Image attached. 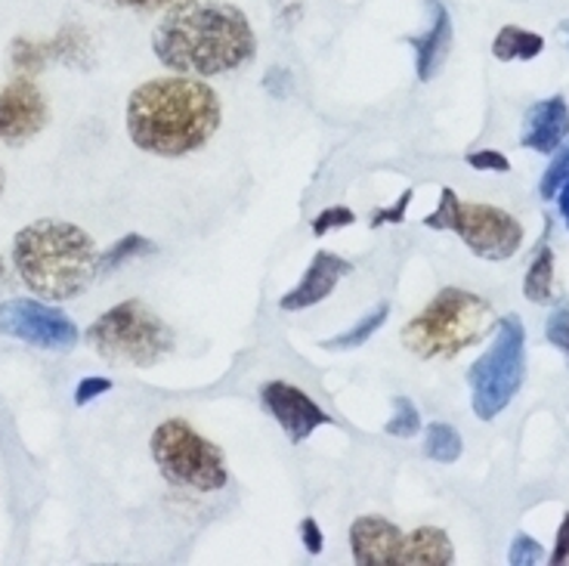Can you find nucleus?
<instances>
[{
	"label": "nucleus",
	"mask_w": 569,
	"mask_h": 566,
	"mask_svg": "<svg viewBox=\"0 0 569 566\" xmlns=\"http://www.w3.org/2000/svg\"><path fill=\"white\" fill-rule=\"evenodd\" d=\"M152 50L171 71L213 78L251 62L257 41L239 7L223 0H189L158 22Z\"/></svg>",
	"instance_id": "nucleus-1"
},
{
	"label": "nucleus",
	"mask_w": 569,
	"mask_h": 566,
	"mask_svg": "<svg viewBox=\"0 0 569 566\" xmlns=\"http://www.w3.org/2000/svg\"><path fill=\"white\" fill-rule=\"evenodd\" d=\"M220 97L196 78H156L128 100V133L149 156L180 158L201 149L220 128Z\"/></svg>",
	"instance_id": "nucleus-2"
},
{
	"label": "nucleus",
	"mask_w": 569,
	"mask_h": 566,
	"mask_svg": "<svg viewBox=\"0 0 569 566\" xmlns=\"http://www.w3.org/2000/svg\"><path fill=\"white\" fill-rule=\"evenodd\" d=\"M13 269L22 285L41 300H71L84 295L100 276L97 245L84 229L66 220H38L19 229Z\"/></svg>",
	"instance_id": "nucleus-3"
},
{
	"label": "nucleus",
	"mask_w": 569,
	"mask_h": 566,
	"mask_svg": "<svg viewBox=\"0 0 569 566\" xmlns=\"http://www.w3.org/2000/svg\"><path fill=\"white\" fill-rule=\"evenodd\" d=\"M496 326V312L473 291L442 288L412 322L402 328V344L418 359H449L465 354Z\"/></svg>",
	"instance_id": "nucleus-4"
},
{
	"label": "nucleus",
	"mask_w": 569,
	"mask_h": 566,
	"mask_svg": "<svg viewBox=\"0 0 569 566\" xmlns=\"http://www.w3.org/2000/svg\"><path fill=\"white\" fill-rule=\"evenodd\" d=\"M87 340L112 366L149 368L173 350V331L142 300H124L87 328Z\"/></svg>",
	"instance_id": "nucleus-5"
},
{
	"label": "nucleus",
	"mask_w": 569,
	"mask_h": 566,
	"mask_svg": "<svg viewBox=\"0 0 569 566\" xmlns=\"http://www.w3.org/2000/svg\"><path fill=\"white\" fill-rule=\"evenodd\" d=\"M523 378H527V328L520 316L511 312L498 322V335L483 359H477L468 371L473 415L480 421L498 418L520 394Z\"/></svg>",
	"instance_id": "nucleus-6"
},
{
	"label": "nucleus",
	"mask_w": 569,
	"mask_h": 566,
	"mask_svg": "<svg viewBox=\"0 0 569 566\" xmlns=\"http://www.w3.org/2000/svg\"><path fill=\"white\" fill-rule=\"evenodd\" d=\"M152 458L161 477L173 486L196 489V493H217L229 480L223 449L204 439L192 425L171 418L156 427L152 434Z\"/></svg>",
	"instance_id": "nucleus-7"
},
{
	"label": "nucleus",
	"mask_w": 569,
	"mask_h": 566,
	"mask_svg": "<svg viewBox=\"0 0 569 566\" xmlns=\"http://www.w3.org/2000/svg\"><path fill=\"white\" fill-rule=\"evenodd\" d=\"M0 335L41 347V350H57V354H69L81 338L78 326L66 312L31 298H13L0 304Z\"/></svg>",
	"instance_id": "nucleus-8"
},
{
	"label": "nucleus",
	"mask_w": 569,
	"mask_h": 566,
	"mask_svg": "<svg viewBox=\"0 0 569 566\" xmlns=\"http://www.w3.org/2000/svg\"><path fill=\"white\" fill-rule=\"evenodd\" d=\"M452 232L461 236V241L473 255L492 260V264L517 255V248L523 241V227L511 214L492 208V205H458Z\"/></svg>",
	"instance_id": "nucleus-9"
},
{
	"label": "nucleus",
	"mask_w": 569,
	"mask_h": 566,
	"mask_svg": "<svg viewBox=\"0 0 569 566\" xmlns=\"http://www.w3.org/2000/svg\"><path fill=\"white\" fill-rule=\"evenodd\" d=\"M50 121L47 100L31 81L0 87V146H22L34 140Z\"/></svg>",
	"instance_id": "nucleus-10"
},
{
	"label": "nucleus",
	"mask_w": 569,
	"mask_h": 566,
	"mask_svg": "<svg viewBox=\"0 0 569 566\" xmlns=\"http://www.w3.org/2000/svg\"><path fill=\"white\" fill-rule=\"evenodd\" d=\"M260 399H263V406L270 409V415L279 421V427L288 434L291 443H303V439L313 437L319 427L331 425V415L316 399H310L303 390L291 387V384H263Z\"/></svg>",
	"instance_id": "nucleus-11"
},
{
	"label": "nucleus",
	"mask_w": 569,
	"mask_h": 566,
	"mask_svg": "<svg viewBox=\"0 0 569 566\" xmlns=\"http://www.w3.org/2000/svg\"><path fill=\"white\" fill-rule=\"evenodd\" d=\"M350 272H353V264H350V260L331 255V251H316L310 269H307L303 279L279 300V307L288 312L310 310L316 304H322V300L338 288V282H341L343 276H350Z\"/></svg>",
	"instance_id": "nucleus-12"
},
{
	"label": "nucleus",
	"mask_w": 569,
	"mask_h": 566,
	"mask_svg": "<svg viewBox=\"0 0 569 566\" xmlns=\"http://www.w3.org/2000/svg\"><path fill=\"white\" fill-rule=\"evenodd\" d=\"M406 533L385 517H359L350 526V548L359 566H399Z\"/></svg>",
	"instance_id": "nucleus-13"
},
{
	"label": "nucleus",
	"mask_w": 569,
	"mask_h": 566,
	"mask_svg": "<svg viewBox=\"0 0 569 566\" xmlns=\"http://www.w3.org/2000/svg\"><path fill=\"white\" fill-rule=\"evenodd\" d=\"M425 7L430 10V29L418 38H409L415 47V69H418V81H433L440 75L442 62L452 50V19L449 10L442 7L440 0H425Z\"/></svg>",
	"instance_id": "nucleus-14"
},
{
	"label": "nucleus",
	"mask_w": 569,
	"mask_h": 566,
	"mask_svg": "<svg viewBox=\"0 0 569 566\" xmlns=\"http://www.w3.org/2000/svg\"><path fill=\"white\" fill-rule=\"evenodd\" d=\"M569 137V106L563 97H548V100L529 106L527 121H523V137L520 142L541 152V156H551L557 152V146Z\"/></svg>",
	"instance_id": "nucleus-15"
},
{
	"label": "nucleus",
	"mask_w": 569,
	"mask_h": 566,
	"mask_svg": "<svg viewBox=\"0 0 569 566\" xmlns=\"http://www.w3.org/2000/svg\"><path fill=\"white\" fill-rule=\"evenodd\" d=\"M452 560H456V548L437 526H421L409 533L399 554V566H446Z\"/></svg>",
	"instance_id": "nucleus-16"
},
{
	"label": "nucleus",
	"mask_w": 569,
	"mask_h": 566,
	"mask_svg": "<svg viewBox=\"0 0 569 566\" xmlns=\"http://www.w3.org/2000/svg\"><path fill=\"white\" fill-rule=\"evenodd\" d=\"M545 50V38L536 31L517 29V26H505L492 41V57L501 62H517V59H536Z\"/></svg>",
	"instance_id": "nucleus-17"
},
{
	"label": "nucleus",
	"mask_w": 569,
	"mask_h": 566,
	"mask_svg": "<svg viewBox=\"0 0 569 566\" xmlns=\"http://www.w3.org/2000/svg\"><path fill=\"white\" fill-rule=\"evenodd\" d=\"M523 295L532 304H551V298H555V251L548 245H541L539 255L529 264Z\"/></svg>",
	"instance_id": "nucleus-18"
},
{
	"label": "nucleus",
	"mask_w": 569,
	"mask_h": 566,
	"mask_svg": "<svg viewBox=\"0 0 569 566\" xmlns=\"http://www.w3.org/2000/svg\"><path fill=\"white\" fill-rule=\"evenodd\" d=\"M387 319H390V307H387V304H378L375 310L366 312V316H362L353 328H347L343 335H335V338L322 340V350H356V347H362L375 331H381Z\"/></svg>",
	"instance_id": "nucleus-19"
},
{
	"label": "nucleus",
	"mask_w": 569,
	"mask_h": 566,
	"mask_svg": "<svg viewBox=\"0 0 569 566\" xmlns=\"http://www.w3.org/2000/svg\"><path fill=\"white\" fill-rule=\"evenodd\" d=\"M158 245L152 239H146V236H137V232H130V236H124V239H118L106 251V255H100V276L102 272H112V269L124 267V264H130V260H140V257H149L156 255Z\"/></svg>",
	"instance_id": "nucleus-20"
},
{
	"label": "nucleus",
	"mask_w": 569,
	"mask_h": 566,
	"mask_svg": "<svg viewBox=\"0 0 569 566\" xmlns=\"http://www.w3.org/2000/svg\"><path fill=\"white\" fill-rule=\"evenodd\" d=\"M461 449H465V443H461V434H458L452 425H440V421H437V425L427 427V458H433V461H440V465H452V461L461 458Z\"/></svg>",
	"instance_id": "nucleus-21"
},
{
	"label": "nucleus",
	"mask_w": 569,
	"mask_h": 566,
	"mask_svg": "<svg viewBox=\"0 0 569 566\" xmlns=\"http://www.w3.org/2000/svg\"><path fill=\"white\" fill-rule=\"evenodd\" d=\"M418 430H421V415L415 409L412 399H393V415L385 425V434H390V437H415Z\"/></svg>",
	"instance_id": "nucleus-22"
},
{
	"label": "nucleus",
	"mask_w": 569,
	"mask_h": 566,
	"mask_svg": "<svg viewBox=\"0 0 569 566\" xmlns=\"http://www.w3.org/2000/svg\"><path fill=\"white\" fill-rule=\"evenodd\" d=\"M569 180V146L567 149H560L557 152V158L548 165V170H545V177H541V199H557V192H560V186L567 183Z\"/></svg>",
	"instance_id": "nucleus-23"
},
{
	"label": "nucleus",
	"mask_w": 569,
	"mask_h": 566,
	"mask_svg": "<svg viewBox=\"0 0 569 566\" xmlns=\"http://www.w3.org/2000/svg\"><path fill=\"white\" fill-rule=\"evenodd\" d=\"M545 560V548H541L536 538H529L527 533H517L511 542V552H508V564L513 566H532Z\"/></svg>",
	"instance_id": "nucleus-24"
},
{
	"label": "nucleus",
	"mask_w": 569,
	"mask_h": 566,
	"mask_svg": "<svg viewBox=\"0 0 569 566\" xmlns=\"http://www.w3.org/2000/svg\"><path fill=\"white\" fill-rule=\"evenodd\" d=\"M458 196L446 186L440 192V208L430 214V217H425V227L427 229H452V224H456V214H458Z\"/></svg>",
	"instance_id": "nucleus-25"
},
{
	"label": "nucleus",
	"mask_w": 569,
	"mask_h": 566,
	"mask_svg": "<svg viewBox=\"0 0 569 566\" xmlns=\"http://www.w3.org/2000/svg\"><path fill=\"white\" fill-rule=\"evenodd\" d=\"M356 224V214L350 208H326V211H319V217L313 220V232L316 236H328L331 229H343V227H353Z\"/></svg>",
	"instance_id": "nucleus-26"
},
{
	"label": "nucleus",
	"mask_w": 569,
	"mask_h": 566,
	"mask_svg": "<svg viewBox=\"0 0 569 566\" xmlns=\"http://www.w3.org/2000/svg\"><path fill=\"white\" fill-rule=\"evenodd\" d=\"M548 340L555 344L557 350H563L569 356V300L551 312V319H548Z\"/></svg>",
	"instance_id": "nucleus-27"
},
{
	"label": "nucleus",
	"mask_w": 569,
	"mask_h": 566,
	"mask_svg": "<svg viewBox=\"0 0 569 566\" xmlns=\"http://www.w3.org/2000/svg\"><path fill=\"white\" fill-rule=\"evenodd\" d=\"M412 189H406L402 196H399V201L393 205V208H381V211L371 214V227H385V224H402L406 220V208H409V201H412Z\"/></svg>",
	"instance_id": "nucleus-28"
},
{
	"label": "nucleus",
	"mask_w": 569,
	"mask_h": 566,
	"mask_svg": "<svg viewBox=\"0 0 569 566\" xmlns=\"http://www.w3.org/2000/svg\"><path fill=\"white\" fill-rule=\"evenodd\" d=\"M465 161L473 170H496V173H508L511 170V161L501 156V152H468Z\"/></svg>",
	"instance_id": "nucleus-29"
},
{
	"label": "nucleus",
	"mask_w": 569,
	"mask_h": 566,
	"mask_svg": "<svg viewBox=\"0 0 569 566\" xmlns=\"http://www.w3.org/2000/svg\"><path fill=\"white\" fill-rule=\"evenodd\" d=\"M112 390V381L109 378H84V381L74 387V403L78 406H87V403H93L102 394H109Z\"/></svg>",
	"instance_id": "nucleus-30"
},
{
	"label": "nucleus",
	"mask_w": 569,
	"mask_h": 566,
	"mask_svg": "<svg viewBox=\"0 0 569 566\" xmlns=\"http://www.w3.org/2000/svg\"><path fill=\"white\" fill-rule=\"evenodd\" d=\"M300 538H303V548L310 552V557H319L322 548H326V538H322V529L316 524L313 517L300 520Z\"/></svg>",
	"instance_id": "nucleus-31"
},
{
	"label": "nucleus",
	"mask_w": 569,
	"mask_h": 566,
	"mask_svg": "<svg viewBox=\"0 0 569 566\" xmlns=\"http://www.w3.org/2000/svg\"><path fill=\"white\" fill-rule=\"evenodd\" d=\"M551 564L560 566L567 564L569 560V510L563 514V524H560V529H557V542H555V554L548 557Z\"/></svg>",
	"instance_id": "nucleus-32"
},
{
	"label": "nucleus",
	"mask_w": 569,
	"mask_h": 566,
	"mask_svg": "<svg viewBox=\"0 0 569 566\" xmlns=\"http://www.w3.org/2000/svg\"><path fill=\"white\" fill-rule=\"evenodd\" d=\"M557 211H560V220H563L569 229V180L560 186V192H557Z\"/></svg>",
	"instance_id": "nucleus-33"
},
{
	"label": "nucleus",
	"mask_w": 569,
	"mask_h": 566,
	"mask_svg": "<svg viewBox=\"0 0 569 566\" xmlns=\"http://www.w3.org/2000/svg\"><path fill=\"white\" fill-rule=\"evenodd\" d=\"M10 285H13V276H10L7 264L0 260V295H3V291H10Z\"/></svg>",
	"instance_id": "nucleus-34"
},
{
	"label": "nucleus",
	"mask_w": 569,
	"mask_h": 566,
	"mask_svg": "<svg viewBox=\"0 0 569 566\" xmlns=\"http://www.w3.org/2000/svg\"><path fill=\"white\" fill-rule=\"evenodd\" d=\"M114 3H124V7H161V3H171V0H114Z\"/></svg>",
	"instance_id": "nucleus-35"
},
{
	"label": "nucleus",
	"mask_w": 569,
	"mask_h": 566,
	"mask_svg": "<svg viewBox=\"0 0 569 566\" xmlns=\"http://www.w3.org/2000/svg\"><path fill=\"white\" fill-rule=\"evenodd\" d=\"M560 34L567 38V47H569V19H567V22H560Z\"/></svg>",
	"instance_id": "nucleus-36"
},
{
	"label": "nucleus",
	"mask_w": 569,
	"mask_h": 566,
	"mask_svg": "<svg viewBox=\"0 0 569 566\" xmlns=\"http://www.w3.org/2000/svg\"><path fill=\"white\" fill-rule=\"evenodd\" d=\"M0 196H3V168H0Z\"/></svg>",
	"instance_id": "nucleus-37"
},
{
	"label": "nucleus",
	"mask_w": 569,
	"mask_h": 566,
	"mask_svg": "<svg viewBox=\"0 0 569 566\" xmlns=\"http://www.w3.org/2000/svg\"><path fill=\"white\" fill-rule=\"evenodd\" d=\"M288 3H291V0H279V7H282V10L288 7Z\"/></svg>",
	"instance_id": "nucleus-38"
}]
</instances>
